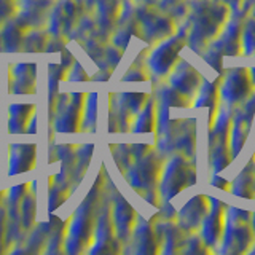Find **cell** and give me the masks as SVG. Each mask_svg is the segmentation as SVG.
I'll return each instance as SVG.
<instances>
[{
  "label": "cell",
  "mask_w": 255,
  "mask_h": 255,
  "mask_svg": "<svg viewBox=\"0 0 255 255\" xmlns=\"http://www.w3.org/2000/svg\"><path fill=\"white\" fill-rule=\"evenodd\" d=\"M171 85L174 90H177L185 98L191 99L201 88V74L191 64L182 61L180 64H175L171 75Z\"/></svg>",
  "instance_id": "9c48e42d"
},
{
  "label": "cell",
  "mask_w": 255,
  "mask_h": 255,
  "mask_svg": "<svg viewBox=\"0 0 255 255\" xmlns=\"http://www.w3.org/2000/svg\"><path fill=\"white\" fill-rule=\"evenodd\" d=\"M29 106H13L11 107V118H10V128L11 132H19L22 131V128L26 126L29 120Z\"/></svg>",
  "instance_id": "ffe728a7"
},
{
  "label": "cell",
  "mask_w": 255,
  "mask_h": 255,
  "mask_svg": "<svg viewBox=\"0 0 255 255\" xmlns=\"http://www.w3.org/2000/svg\"><path fill=\"white\" fill-rule=\"evenodd\" d=\"M252 18L255 19V5H254V8H252Z\"/></svg>",
  "instance_id": "4316f807"
},
{
  "label": "cell",
  "mask_w": 255,
  "mask_h": 255,
  "mask_svg": "<svg viewBox=\"0 0 255 255\" xmlns=\"http://www.w3.org/2000/svg\"><path fill=\"white\" fill-rule=\"evenodd\" d=\"M219 82H204L203 86L199 88V96L196 99V107H209L211 112L212 109L215 110V106H217V98H219V90L217 86Z\"/></svg>",
  "instance_id": "ac0fdd59"
},
{
  "label": "cell",
  "mask_w": 255,
  "mask_h": 255,
  "mask_svg": "<svg viewBox=\"0 0 255 255\" xmlns=\"http://www.w3.org/2000/svg\"><path fill=\"white\" fill-rule=\"evenodd\" d=\"M195 179H196L195 167L185 158L174 156L164 167L161 175V183H159L161 196L167 201V199L179 195L183 188L193 185Z\"/></svg>",
  "instance_id": "3957f363"
},
{
  "label": "cell",
  "mask_w": 255,
  "mask_h": 255,
  "mask_svg": "<svg viewBox=\"0 0 255 255\" xmlns=\"http://www.w3.org/2000/svg\"><path fill=\"white\" fill-rule=\"evenodd\" d=\"M231 191L241 198H254L255 193V166L249 163L231 183Z\"/></svg>",
  "instance_id": "5bb4252c"
},
{
  "label": "cell",
  "mask_w": 255,
  "mask_h": 255,
  "mask_svg": "<svg viewBox=\"0 0 255 255\" xmlns=\"http://www.w3.org/2000/svg\"><path fill=\"white\" fill-rule=\"evenodd\" d=\"M211 185H212V187H219V188H222V190H231V183L227 182L225 179L219 177V175H215V177L211 180Z\"/></svg>",
  "instance_id": "cb8c5ba5"
},
{
  "label": "cell",
  "mask_w": 255,
  "mask_h": 255,
  "mask_svg": "<svg viewBox=\"0 0 255 255\" xmlns=\"http://www.w3.org/2000/svg\"><path fill=\"white\" fill-rule=\"evenodd\" d=\"M227 211L228 207L223 204L220 199H211V209L203 220L201 227V238L207 246H215L222 241L223 231H225L227 222Z\"/></svg>",
  "instance_id": "52a82bcc"
},
{
  "label": "cell",
  "mask_w": 255,
  "mask_h": 255,
  "mask_svg": "<svg viewBox=\"0 0 255 255\" xmlns=\"http://www.w3.org/2000/svg\"><path fill=\"white\" fill-rule=\"evenodd\" d=\"M143 29L147 30V37L151 40H163L171 35L174 30V22L171 18L161 14H150L143 22Z\"/></svg>",
  "instance_id": "9a60e30c"
},
{
  "label": "cell",
  "mask_w": 255,
  "mask_h": 255,
  "mask_svg": "<svg viewBox=\"0 0 255 255\" xmlns=\"http://www.w3.org/2000/svg\"><path fill=\"white\" fill-rule=\"evenodd\" d=\"M252 80L251 70L244 67H236L227 72V77L223 78L220 86L222 99L230 106L241 104L252 94Z\"/></svg>",
  "instance_id": "277c9868"
},
{
  "label": "cell",
  "mask_w": 255,
  "mask_h": 255,
  "mask_svg": "<svg viewBox=\"0 0 255 255\" xmlns=\"http://www.w3.org/2000/svg\"><path fill=\"white\" fill-rule=\"evenodd\" d=\"M164 5H174V3H177L179 0H163Z\"/></svg>",
  "instance_id": "484cf974"
},
{
  "label": "cell",
  "mask_w": 255,
  "mask_h": 255,
  "mask_svg": "<svg viewBox=\"0 0 255 255\" xmlns=\"http://www.w3.org/2000/svg\"><path fill=\"white\" fill-rule=\"evenodd\" d=\"M243 48L246 54H252L255 51V19L251 18L243 29Z\"/></svg>",
  "instance_id": "44dd1931"
},
{
  "label": "cell",
  "mask_w": 255,
  "mask_h": 255,
  "mask_svg": "<svg viewBox=\"0 0 255 255\" xmlns=\"http://www.w3.org/2000/svg\"><path fill=\"white\" fill-rule=\"evenodd\" d=\"M134 239H135V243H137V247H139V252H143V254H147V252H156V243H158V239H156V235H155V231L153 228H151L148 223H140V225L135 228V233H134Z\"/></svg>",
  "instance_id": "2e32d148"
},
{
  "label": "cell",
  "mask_w": 255,
  "mask_h": 255,
  "mask_svg": "<svg viewBox=\"0 0 255 255\" xmlns=\"http://www.w3.org/2000/svg\"><path fill=\"white\" fill-rule=\"evenodd\" d=\"M228 18V6L225 3L209 2L201 0L193 14H191V32L188 37V43L195 51H203L214 38L220 34L223 24Z\"/></svg>",
  "instance_id": "6da1fadb"
},
{
  "label": "cell",
  "mask_w": 255,
  "mask_h": 255,
  "mask_svg": "<svg viewBox=\"0 0 255 255\" xmlns=\"http://www.w3.org/2000/svg\"><path fill=\"white\" fill-rule=\"evenodd\" d=\"M34 66V64H22V66H18V69H16V85H14V90L18 88L19 90V86H26L29 88V83L34 82V78H35V70H32L30 74H29V69Z\"/></svg>",
  "instance_id": "7402d4cb"
},
{
  "label": "cell",
  "mask_w": 255,
  "mask_h": 255,
  "mask_svg": "<svg viewBox=\"0 0 255 255\" xmlns=\"http://www.w3.org/2000/svg\"><path fill=\"white\" fill-rule=\"evenodd\" d=\"M34 147L29 145H18L14 147V151L11 155V169L10 174H16L21 171H26L34 163Z\"/></svg>",
  "instance_id": "e0dca14e"
},
{
  "label": "cell",
  "mask_w": 255,
  "mask_h": 255,
  "mask_svg": "<svg viewBox=\"0 0 255 255\" xmlns=\"http://www.w3.org/2000/svg\"><path fill=\"white\" fill-rule=\"evenodd\" d=\"M255 215V214H254ZM252 227H254V230H255V217H252Z\"/></svg>",
  "instance_id": "83f0119b"
},
{
  "label": "cell",
  "mask_w": 255,
  "mask_h": 255,
  "mask_svg": "<svg viewBox=\"0 0 255 255\" xmlns=\"http://www.w3.org/2000/svg\"><path fill=\"white\" fill-rule=\"evenodd\" d=\"M3 211H0V251H2V243H3V236H5V230H3Z\"/></svg>",
  "instance_id": "d4e9b609"
},
{
  "label": "cell",
  "mask_w": 255,
  "mask_h": 255,
  "mask_svg": "<svg viewBox=\"0 0 255 255\" xmlns=\"http://www.w3.org/2000/svg\"><path fill=\"white\" fill-rule=\"evenodd\" d=\"M187 45V37H171L163 42L150 54L148 66L156 75H166L171 72L179 59V53Z\"/></svg>",
  "instance_id": "8992f818"
},
{
  "label": "cell",
  "mask_w": 255,
  "mask_h": 255,
  "mask_svg": "<svg viewBox=\"0 0 255 255\" xmlns=\"http://www.w3.org/2000/svg\"><path fill=\"white\" fill-rule=\"evenodd\" d=\"M163 163L156 155H150L142 158L137 164L129 171V182L134 188L139 190H148L156 183L158 177L161 175Z\"/></svg>",
  "instance_id": "ba28073f"
},
{
  "label": "cell",
  "mask_w": 255,
  "mask_h": 255,
  "mask_svg": "<svg viewBox=\"0 0 255 255\" xmlns=\"http://www.w3.org/2000/svg\"><path fill=\"white\" fill-rule=\"evenodd\" d=\"M211 209V199L199 195L191 198L187 206L180 211V223L182 230H198L199 223H203L204 217Z\"/></svg>",
  "instance_id": "8fae6325"
},
{
  "label": "cell",
  "mask_w": 255,
  "mask_h": 255,
  "mask_svg": "<svg viewBox=\"0 0 255 255\" xmlns=\"http://www.w3.org/2000/svg\"><path fill=\"white\" fill-rule=\"evenodd\" d=\"M156 125V115H155V104L150 101L145 107H143L142 114L137 115V122L134 123V132H148L153 129Z\"/></svg>",
  "instance_id": "d6986e66"
},
{
  "label": "cell",
  "mask_w": 255,
  "mask_h": 255,
  "mask_svg": "<svg viewBox=\"0 0 255 255\" xmlns=\"http://www.w3.org/2000/svg\"><path fill=\"white\" fill-rule=\"evenodd\" d=\"M243 26H241V19L235 14V19L231 21L228 26L223 29L220 38L214 40L212 42V50L220 53L222 56H236L239 54L241 50V43H243Z\"/></svg>",
  "instance_id": "30bf717a"
},
{
  "label": "cell",
  "mask_w": 255,
  "mask_h": 255,
  "mask_svg": "<svg viewBox=\"0 0 255 255\" xmlns=\"http://www.w3.org/2000/svg\"><path fill=\"white\" fill-rule=\"evenodd\" d=\"M115 231L118 238L126 239L128 236L131 235V231L134 228V223H135V212L132 207L128 204L125 199H120L115 206Z\"/></svg>",
  "instance_id": "7c38bea8"
},
{
  "label": "cell",
  "mask_w": 255,
  "mask_h": 255,
  "mask_svg": "<svg viewBox=\"0 0 255 255\" xmlns=\"http://www.w3.org/2000/svg\"><path fill=\"white\" fill-rule=\"evenodd\" d=\"M93 225V211L91 203H83V206L78 209V214L75 215L69 230V238L66 239V249L69 252H78L85 244L91 241L94 233Z\"/></svg>",
  "instance_id": "5b68a950"
},
{
  "label": "cell",
  "mask_w": 255,
  "mask_h": 255,
  "mask_svg": "<svg viewBox=\"0 0 255 255\" xmlns=\"http://www.w3.org/2000/svg\"><path fill=\"white\" fill-rule=\"evenodd\" d=\"M223 3H227L231 10L235 11V14H238V13H241L243 5L244 6L249 5V0H223Z\"/></svg>",
  "instance_id": "603a6c76"
},
{
  "label": "cell",
  "mask_w": 255,
  "mask_h": 255,
  "mask_svg": "<svg viewBox=\"0 0 255 255\" xmlns=\"http://www.w3.org/2000/svg\"><path fill=\"white\" fill-rule=\"evenodd\" d=\"M251 212L236 209V207H228L225 231L222 236V252L241 254L249 249V244H252L254 239V227L251 225Z\"/></svg>",
  "instance_id": "7a4b0ae2"
},
{
  "label": "cell",
  "mask_w": 255,
  "mask_h": 255,
  "mask_svg": "<svg viewBox=\"0 0 255 255\" xmlns=\"http://www.w3.org/2000/svg\"><path fill=\"white\" fill-rule=\"evenodd\" d=\"M94 243L96 246L91 249V252L114 251L112 249V246H114V231H112V223H110V217L107 212H104L99 217V222L96 223Z\"/></svg>",
  "instance_id": "4fadbf2b"
}]
</instances>
